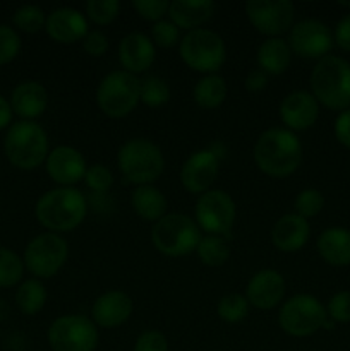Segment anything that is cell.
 <instances>
[{
    "label": "cell",
    "mask_w": 350,
    "mask_h": 351,
    "mask_svg": "<svg viewBox=\"0 0 350 351\" xmlns=\"http://www.w3.org/2000/svg\"><path fill=\"white\" fill-rule=\"evenodd\" d=\"M256 167L271 178H287L302 163V144L295 132L285 127L264 130L253 147Z\"/></svg>",
    "instance_id": "1"
},
{
    "label": "cell",
    "mask_w": 350,
    "mask_h": 351,
    "mask_svg": "<svg viewBox=\"0 0 350 351\" xmlns=\"http://www.w3.org/2000/svg\"><path fill=\"white\" fill-rule=\"evenodd\" d=\"M88 201L75 187H57L45 192L34 206V216L51 233L72 232L84 221Z\"/></svg>",
    "instance_id": "2"
},
{
    "label": "cell",
    "mask_w": 350,
    "mask_h": 351,
    "mask_svg": "<svg viewBox=\"0 0 350 351\" xmlns=\"http://www.w3.org/2000/svg\"><path fill=\"white\" fill-rule=\"evenodd\" d=\"M309 84L319 105L335 112L350 108V62L345 58L326 55L316 62Z\"/></svg>",
    "instance_id": "3"
},
{
    "label": "cell",
    "mask_w": 350,
    "mask_h": 351,
    "mask_svg": "<svg viewBox=\"0 0 350 351\" xmlns=\"http://www.w3.org/2000/svg\"><path fill=\"white\" fill-rule=\"evenodd\" d=\"M3 151L12 167L19 170H34L45 165L50 153L47 130L36 122L19 120L7 129Z\"/></svg>",
    "instance_id": "4"
},
{
    "label": "cell",
    "mask_w": 350,
    "mask_h": 351,
    "mask_svg": "<svg viewBox=\"0 0 350 351\" xmlns=\"http://www.w3.org/2000/svg\"><path fill=\"white\" fill-rule=\"evenodd\" d=\"M117 167L130 184L153 185L165 170V158L160 147L143 137L127 141L117 151Z\"/></svg>",
    "instance_id": "5"
},
{
    "label": "cell",
    "mask_w": 350,
    "mask_h": 351,
    "mask_svg": "<svg viewBox=\"0 0 350 351\" xmlns=\"http://www.w3.org/2000/svg\"><path fill=\"white\" fill-rule=\"evenodd\" d=\"M202 232L196 219L184 213H168L151 228V242L167 257H184L196 252Z\"/></svg>",
    "instance_id": "6"
},
{
    "label": "cell",
    "mask_w": 350,
    "mask_h": 351,
    "mask_svg": "<svg viewBox=\"0 0 350 351\" xmlns=\"http://www.w3.org/2000/svg\"><path fill=\"white\" fill-rule=\"evenodd\" d=\"M182 62L201 74H218L226 60V47L218 33L206 27L189 31L178 43Z\"/></svg>",
    "instance_id": "7"
},
{
    "label": "cell",
    "mask_w": 350,
    "mask_h": 351,
    "mask_svg": "<svg viewBox=\"0 0 350 351\" xmlns=\"http://www.w3.org/2000/svg\"><path fill=\"white\" fill-rule=\"evenodd\" d=\"M141 79L130 72H108L96 88V105L110 119H124L139 105Z\"/></svg>",
    "instance_id": "8"
},
{
    "label": "cell",
    "mask_w": 350,
    "mask_h": 351,
    "mask_svg": "<svg viewBox=\"0 0 350 351\" xmlns=\"http://www.w3.org/2000/svg\"><path fill=\"white\" fill-rule=\"evenodd\" d=\"M328 319L326 307L316 297L307 293L294 295L281 304L278 326L294 338H307L323 329Z\"/></svg>",
    "instance_id": "9"
},
{
    "label": "cell",
    "mask_w": 350,
    "mask_h": 351,
    "mask_svg": "<svg viewBox=\"0 0 350 351\" xmlns=\"http://www.w3.org/2000/svg\"><path fill=\"white\" fill-rule=\"evenodd\" d=\"M69 259V243L58 233H40L24 249V267L36 280H50Z\"/></svg>",
    "instance_id": "10"
},
{
    "label": "cell",
    "mask_w": 350,
    "mask_h": 351,
    "mask_svg": "<svg viewBox=\"0 0 350 351\" xmlns=\"http://www.w3.org/2000/svg\"><path fill=\"white\" fill-rule=\"evenodd\" d=\"M47 339L51 351H95L100 335L91 317L67 314L51 322Z\"/></svg>",
    "instance_id": "11"
},
{
    "label": "cell",
    "mask_w": 350,
    "mask_h": 351,
    "mask_svg": "<svg viewBox=\"0 0 350 351\" xmlns=\"http://www.w3.org/2000/svg\"><path fill=\"white\" fill-rule=\"evenodd\" d=\"M235 202L222 189H211L198 197L194 219L206 235L229 237L235 223Z\"/></svg>",
    "instance_id": "12"
},
{
    "label": "cell",
    "mask_w": 350,
    "mask_h": 351,
    "mask_svg": "<svg viewBox=\"0 0 350 351\" xmlns=\"http://www.w3.org/2000/svg\"><path fill=\"white\" fill-rule=\"evenodd\" d=\"M249 23L266 38H281L294 26L295 7L290 0H250L246 3Z\"/></svg>",
    "instance_id": "13"
},
{
    "label": "cell",
    "mask_w": 350,
    "mask_h": 351,
    "mask_svg": "<svg viewBox=\"0 0 350 351\" xmlns=\"http://www.w3.org/2000/svg\"><path fill=\"white\" fill-rule=\"evenodd\" d=\"M292 53L309 60H321L333 48V33L323 21L302 19L294 23L288 36Z\"/></svg>",
    "instance_id": "14"
},
{
    "label": "cell",
    "mask_w": 350,
    "mask_h": 351,
    "mask_svg": "<svg viewBox=\"0 0 350 351\" xmlns=\"http://www.w3.org/2000/svg\"><path fill=\"white\" fill-rule=\"evenodd\" d=\"M220 171V156L213 149H199L184 161L180 184L189 194L201 195L211 191Z\"/></svg>",
    "instance_id": "15"
},
{
    "label": "cell",
    "mask_w": 350,
    "mask_h": 351,
    "mask_svg": "<svg viewBox=\"0 0 350 351\" xmlns=\"http://www.w3.org/2000/svg\"><path fill=\"white\" fill-rule=\"evenodd\" d=\"M45 170L58 187H74L75 184L84 180L88 167L81 151L62 144L50 149L45 160Z\"/></svg>",
    "instance_id": "16"
},
{
    "label": "cell",
    "mask_w": 350,
    "mask_h": 351,
    "mask_svg": "<svg viewBox=\"0 0 350 351\" xmlns=\"http://www.w3.org/2000/svg\"><path fill=\"white\" fill-rule=\"evenodd\" d=\"M278 113H280V120L285 129L292 132H301V130L311 129L316 123L319 117V103L311 91L297 89V91L288 93L281 99Z\"/></svg>",
    "instance_id": "17"
},
{
    "label": "cell",
    "mask_w": 350,
    "mask_h": 351,
    "mask_svg": "<svg viewBox=\"0 0 350 351\" xmlns=\"http://www.w3.org/2000/svg\"><path fill=\"white\" fill-rule=\"evenodd\" d=\"M285 293H287V283L277 269L257 271L246 288V298L249 305L259 311H271L283 304Z\"/></svg>",
    "instance_id": "18"
},
{
    "label": "cell",
    "mask_w": 350,
    "mask_h": 351,
    "mask_svg": "<svg viewBox=\"0 0 350 351\" xmlns=\"http://www.w3.org/2000/svg\"><path fill=\"white\" fill-rule=\"evenodd\" d=\"M45 31L51 41L60 45H72L82 41L89 33L88 19L82 12L72 7H57L47 14Z\"/></svg>",
    "instance_id": "19"
},
{
    "label": "cell",
    "mask_w": 350,
    "mask_h": 351,
    "mask_svg": "<svg viewBox=\"0 0 350 351\" xmlns=\"http://www.w3.org/2000/svg\"><path fill=\"white\" fill-rule=\"evenodd\" d=\"M132 312L134 302L126 291L110 290L93 302L91 321L96 328L115 329L129 321Z\"/></svg>",
    "instance_id": "20"
},
{
    "label": "cell",
    "mask_w": 350,
    "mask_h": 351,
    "mask_svg": "<svg viewBox=\"0 0 350 351\" xmlns=\"http://www.w3.org/2000/svg\"><path fill=\"white\" fill-rule=\"evenodd\" d=\"M156 48L153 40L144 33H129L119 43V60L124 71L137 75L153 65Z\"/></svg>",
    "instance_id": "21"
},
{
    "label": "cell",
    "mask_w": 350,
    "mask_h": 351,
    "mask_svg": "<svg viewBox=\"0 0 350 351\" xmlns=\"http://www.w3.org/2000/svg\"><path fill=\"white\" fill-rule=\"evenodd\" d=\"M311 237V226L307 219L295 213L280 216L271 228V242L280 252L292 254L304 249Z\"/></svg>",
    "instance_id": "22"
},
{
    "label": "cell",
    "mask_w": 350,
    "mask_h": 351,
    "mask_svg": "<svg viewBox=\"0 0 350 351\" xmlns=\"http://www.w3.org/2000/svg\"><path fill=\"white\" fill-rule=\"evenodd\" d=\"M10 106L12 112L21 120H30L41 117L48 108V91L41 82L38 81H23L10 93Z\"/></svg>",
    "instance_id": "23"
},
{
    "label": "cell",
    "mask_w": 350,
    "mask_h": 351,
    "mask_svg": "<svg viewBox=\"0 0 350 351\" xmlns=\"http://www.w3.org/2000/svg\"><path fill=\"white\" fill-rule=\"evenodd\" d=\"M216 5L211 0H174L168 7V19L178 29L194 31L208 23L215 14Z\"/></svg>",
    "instance_id": "24"
},
{
    "label": "cell",
    "mask_w": 350,
    "mask_h": 351,
    "mask_svg": "<svg viewBox=\"0 0 350 351\" xmlns=\"http://www.w3.org/2000/svg\"><path fill=\"white\" fill-rule=\"evenodd\" d=\"M318 252L326 264L335 267L350 266V230L333 226L319 235Z\"/></svg>",
    "instance_id": "25"
},
{
    "label": "cell",
    "mask_w": 350,
    "mask_h": 351,
    "mask_svg": "<svg viewBox=\"0 0 350 351\" xmlns=\"http://www.w3.org/2000/svg\"><path fill=\"white\" fill-rule=\"evenodd\" d=\"M257 65L268 75H280L288 71L292 62L290 45L283 38H266L256 53Z\"/></svg>",
    "instance_id": "26"
},
{
    "label": "cell",
    "mask_w": 350,
    "mask_h": 351,
    "mask_svg": "<svg viewBox=\"0 0 350 351\" xmlns=\"http://www.w3.org/2000/svg\"><path fill=\"white\" fill-rule=\"evenodd\" d=\"M130 206L143 221L156 223L167 215L168 202L163 192L154 185H139L130 194Z\"/></svg>",
    "instance_id": "27"
},
{
    "label": "cell",
    "mask_w": 350,
    "mask_h": 351,
    "mask_svg": "<svg viewBox=\"0 0 350 351\" xmlns=\"http://www.w3.org/2000/svg\"><path fill=\"white\" fill-rule=\"evenodd\" d=\"M226 95L229 86L220 74L202 75L194 86V101L202 110H215L222 106Z\"/></svg>",
    "instance_id": "28"
},
{
    "label": "cell",
    "mask_w": 350,
    "mask_h": 351,
    "mask_svg": "<svg viewBox=\"0 0 350 351\" xmlns=\"http://www.w3.org/2000/svg\"><path fill=\"white\" fill-rule=\"evenodd\" d=\"M47 288H45L43 281L31 278V280L23 281L17 287L16 291V305L19 308L21 314L24 315H36L38 312L43 311L45 304H47Z\"/></svg>",
    "instance_id": "29"
},
{
    "label": "cell",
    "mask_w": 350,
    "mask_h": 351,
    "mask_svg": "<svg viewBox=\"0 0 350 351\" xmlns=\"http://www.w3.org/2000/svg\"><path fill=\"white\" fill-rule=\"evenodd\" d=\"M199 261L205 266L220 267L229 261L230 247L225 237L218 235H202L198 249H196Z\"/></svg>",
    "instance_id": "30"
},
{
    "label": "cell",
    "mask_w": 350,
    "mask_h": 351,
    "mask_svg": "<svg viewBox=\"0 0 350 351\" xmlns=\"http://www.w3.org/2000/svg\"><path fill=\"white\" fill-rule=\"evenodd\" d=\"M170 86L160 75H146L141 79L139 86V99L143 105L150 108H160L170 101Z\"/></svg>",
    "instance_id": "31"
},
{
    "label": "cell",
    "mask_w": 350,
    "mask_h": 351,
    "mask_svg": "<svg viewBox=\"0 0 350 351\" xmlns=\"http://www.w3.org/2000/svg\"><path fill=\"white\" fill-rule=\"evenodd\" d=\"M249 302H247L246 295L240 293H229L223 295L216 305V315L222 319L226 324H237V322L244 321L249 314Z\"/></svg>",
    "instance_id": "32"
},
{
    "label": "cell",
    "mask_w": 350,
    "mask_h": 351,
    "mask_svg": "<svg viewBox=\"0 0 350 351\" xmlns=\"http://www.w3.org/2000/svg\"><path fill=\"white\" fill-rule=\"evenodd\" d=\"M24 269V261L14 250L0 247V288H12L21 283Z\"/></svg>",
    "instance_id": "33"
},
{
    "label": "cell",
    "mask_w": 350,
    "mask_h": 351,
    "mask_svg": "<svg viewBox=\"0 0 350 351\" xmlns=\"http://www.w3.org/2000/svg\"><path fill=\"white\" fill-rule=\"evenodd\" d=\"M14 29H19L23 33L34 34L38 31L45 29V23H47V14L41 7L33 5V3H27V5H21L19 9H16L12 16Z\"/></svg>",
    "instance_id": "34"
},
{
    "label": "cell",
    "mask_w": 350,
    "mask_h": 351,
    "mask_svg": "<svg viewBox=\"0 0 350 351\" xmlns=\"http://www.w3.org/2000/svg\"><path fill=\"white\" fill-rule=\"evenodd\" d=\"M120 12L119 0H89L86 2V19L96 26H106L113 23Z\"/></svg>",
    "instance_id": "35"
},
{
    "label": "cell",
    "mask_w": 350,
    "mask_h": 351,
    "mask_svg": "<svg viewBox=\"0 0 350 351\" xmlns=\"http://www.w3.org/2000/svg\"><path fill=\"white\" fill-rule=\"evenodd\" d=\"M325 208V195L318 191V189H304L297 194L294 202V213L302 216L304 219L314 218Z\"/></svg>",
    "instance_id": "36"
},
{
    "label": "cell",
    "mask_w": 350,
    "mask_h": 351,
    "mask_svg": "<svg viewBox=\"0 0 350 351\" xmlns=\"http://www.w3.org/2000/svg\"><path fill=\"white\" fill-rule=\"evenodd\" d=\"M21 51V36L9 24H0V65H7Z\"/></svg>",
    "instance_id": "37"
},
{
    "label": "cell",
    "mask_w": 350,
    "mask_h": 351,
    "mask_svg": "<svg viewBox=\"0 0 350 351\" xmlns=\"http://www.w3.org/2000/svg\"><path fill=\"white\" fill-rule=\"evenodd\" d=\"M84 184L89 191L96 192V194H105L112 189L113 185V175L110 171V168H106L105 165L95 163L91 167H88L84 175Z\"/></svg>",
    "instance_id": "38"
},
{
    "label": "cell",
    "mask_w": 350,
    "mask_h": 351,
    "mask_svg": "<svg viewBox=\"0 0 350 351\" xmlns=\"http://www.w3.org/2000/svg\"><path fill=\"white\" fill-rule=\"evenodd\" d=\"M153 43L161 48H172L180 43V29L170 19H161L151 27Z\"/></svg>",
    "instance_id": "39"
},
{
    "label": "cell",
    "mask_w": 350,
    "mask_h": 351,
    "mask_svg": "<svg viewBox=\"0 0 350 351\" xmlns=\"http://www.w3.org/2000/svg\"><path fill=\"white\" fill-rule=\"evenodd\" d=\"M130 5L144 21H151L154 24L163 19L165 16H168L170 2H167V0H132Z\"/></svg>",
    "instance_id": "40"
},
{
    "label": "cell",
    "mask_w": 350,
    "mask_h": 351,
    "mask_svg": "<svg viewBox=\"0 0 350 351\" xmlns=\"http://www.w3.org/2000/svg\"><path fill=\"white\" fill-rule=\"evenodd\" d=\"M326 314L336 324L350 322V291H338L333 295L326 305Z\"/></svg>",
    "instance_id": "41"
},
{
    "label": "cell",
    "mask_w": 350,
    "mask_h": 351,
    "mask_svg": "<svg viewBox=\"0 0 350 351\" xmlns=\"http://www.w3.org/2000/svg\"><path fill=\"white\" fill-rule=\"evenodd\" d=\"M134 351H168V339L156 329H148L137 336Z\"/></svg>",
    "instance_id": "42"
},
{
    "label": "cell",
    "mask_w": 350,
    "mask_h": 351,
    "mask_svg": "<svg viewBox=\"0 0 350 351\" xmlns=\"http://www.w3.org/2000/svg\"><path fill=\"white\" fill-rule=\"evenodd\" d=\"M82 48L91 57H103L106 50H108V38H106L105 33L98 29L89 31L84 40H82Z\"/></svg>",
    "instance_id": "43"
},
{
    "label": "cell",
    "mask_w": 350,
    "mask_h": 351,
    "mask_svg": "<svg viewBox=\"0 0 350 351\" xmlns=\"http://www.w3.org/2000/svg\"><path fill=\"white\" fill-rule=\"evenodd\" d=\"M333 41H335V45L340 50L350 51V12L345 14L336 23L335 33H333Z\"/></svg>",
    "instance_id": "44"
},
{
    "label": "cell",
    "mask_w": 350,
    "mask_h": 351,
    "mask_svg": "<svg viewBox=\"0 0 350 351\" xmlns=\"http://www.w3.org/2000/svg\"><path fill=\"white\" fill-rule=\"evenodd\" d=\"M335 137L342 146L350 149V108L340 112L335 120Z\"/></svg>",
    "instance_id": "45"
},
{
    "label": "cell",
    "mask_w": 350,
    "mask_h": 351,
    "mask_svg": "<svg viewBox=\"0 0 350 351\" xmlns=\"http://www.w3.org/2000/svg\"><path fill=\"white\" fill-rule=\"evenodd\" d=\"M244 86H246L249 93H261L268 86V74L261 71V69H254V71L247 74Z\"/></svg>",
    "instance_id": "46"
},
{
    "label": "cell",
    "mask_w": 350,
    "mask_h": 351,
    "mask_svg": "<svg viewBox=\"0 0 350 351\" xmlns=\"http://www.w3.org/2000/svg\"><path fill=\"white\" fill-rule=\"evenodd\" d=\"M12 106H10V101L5 98V96L0 95V130L9 129L12 125Z\"/></svg>",
    "instance_id": "47"
},
{
    "label": "cell",
    "mask_w": 350,
    "mask_h": 351,
    "mask_svg": "<svg viewBox=\"0 0 350 351\" xmlns=\"http://www.w3.org/2000/svg\"><path fill=\"white\" fill-rule=\"evenodd\" d=\"M340 7H347V9H350V2H338Z\"/></svg>",
    "instance_id": "48"
},
{
    "label": "cell",
    "mask_w": 350,
    "mask_h": 351,
    "mask_svg": "<svg viewBox=\"0 0 350 351\" xmlns=\"http://www.w3.org/2000/svg\"><path fill=\"white\" fill-rule=\"evenodd\" d=\"M216 351H220V350H216Z\"/></svg>",
    "instance_id": "49"
}]
</instances>
